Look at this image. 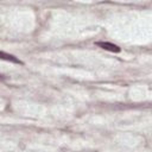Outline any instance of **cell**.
<instances>
[{
  "mask_svg": "<svg viewBox=\"0 0 152 152\" xmlns=\"http://www.w3.org/2000/svg\"><path fill=\"white\" fill-rule=\"evenodd\" d=\"M99 46H101L102 49L104 50H108V51H112V52H119L120 51V48L115 44H112V43H108V42H99L96 43Z\"/></svg>",
  "mask_w": 152,
  "mask_h": 152,
  "instance_id": "obj_1",
  "label": "cell"
},
{
  "mask_svg": "<svg viewBox=\"0 0 152 152\" xmlns=\"http://www.w3.org/2000/svg\"><path fill=\"white\" fill-rule=\"evenodd\" d=\"M1 58H2V59H7V61H12V62H14V63H19V64H21V62H20L19 59H17L14 56H12V55H7V53L4 52V51H1Z\"/></svg>",
  "mask_w": 152,
  "mask_h": 152,
  "instance_id": "obj_2",
  "label": "cell"
}]
</instances>
